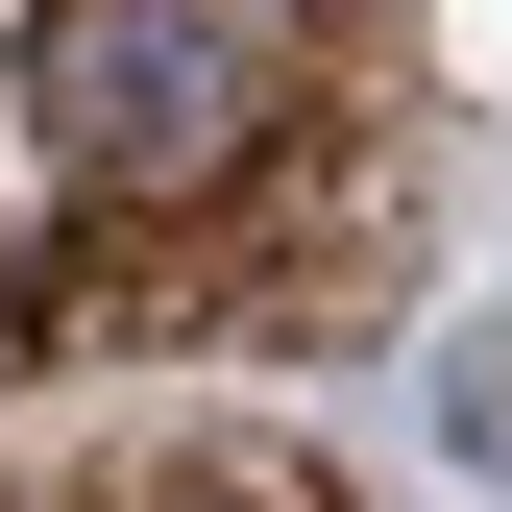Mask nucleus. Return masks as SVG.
<instances>
[{
  "label": "nucleus",
  "mask_w": 512,
  "mask_h": 512,
  "mask_svg": "<svg viewBox=\"0 0 512 512\" xmlns=\"http://www.w3.org/2000/svg\"><path fill=\"white\" fill-rule=\"evenodd\" d=\"M25 122L98 196H220V171L293 147V25H244V0H74V25H25Z\"/></svg>",
  "instance_id": "nucleus-1"
},
{
  "label": "nucleus",
  "mask_w": 512,
  "mask_h": 512,
  "mask_svg": "<svg viewBox=\"0 0 512 512\" xmlns=\"http://www.w3.org/2000/svg\"><path fill=\"white\" fill-rule=\"evenodd\" d=\"M147 512H317V488H269V464H196V488H147Z\"/></svg>",
  "instance_id": "nucleus-2"
},
{
  "label": "nucleus",
  "mask_w": 512,
  "mask_h": 512,
  "mask_svg": "<svg viewBox=\"0 0 512 512\" xmlns=\"http://www.w3.org/2000/svg\"><path fill=\"white\" fill-rule=\"evenodd\" d=\"M0 342H25V244H0Z\"/></svg>",
  "instance_id": "nucleus-3"
}]
</instances>
